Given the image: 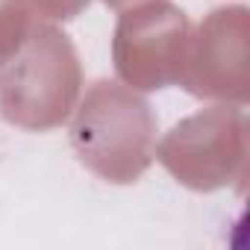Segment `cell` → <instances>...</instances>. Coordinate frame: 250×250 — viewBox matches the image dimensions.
Here are the masks:
<instances>
[{
    "instance_id": "obj_4",
    "label": "cell",
    "mask_w": 250,
    "mask_h": 250,
    "mask_svg": "<svg viewBox=\"0 0 250 250\" xmlns=\"http://www.w3.org/2000/svg\"><path fill=\"white\" fill-rule=\"evenodd\" d=\"M191 36L194 24L168 0L124 9L112 39V62L121 83L136 91L180 85L188 65Z\"/></svg>"
},
{
    "instance_id": "obj_1",
    "label": "cell",
    "mask_w": 250,
    "mask_h": 250,
    "mask_svg": "<svg viewBox=\"0 0 250 250\" xmlns=\"http://www.w3.org/2000/svg\"><path fill=\"white\" fill-rule=\"evenodd\" d=\"M71 115V147L94 177L130 186L153 165L156 115L136 88L97 80Z\"/></svg>"
},
{
    "instance_id": "obj_5",
    "label": "cell",
    "mask_w": 250,
    "mask_h": 250,
    "mask_svg": "<svg viewBox=\"0 0 250 250\" xmlns=\"http://www.w3.org/2000/svg\"><path fill=\"white\" fill-rule=\"evenodd\" d=\"M247 39H250L247 6L229 3L212 9L191 36L188 65L180 85L194 97L244 106L250 97Z\"/></svg>"
},
{
    "instance_id": "obj_2",
    "label": "cell",
    "mask_w": 250,
    "mask_h": 250,
    "mask_svg": "<svg viewBox=\"0 0 250 250\" xmlns=\"http://www.w3.org/2000/svg\"><path fill=\"white\" fill-rule=\"evenodd\" d=\"M83 88L74 42L39 21L21 50L0 65V118L30 133L56 130L71 118Z\"/></svg>"
},
{
    "instance_id": "obj_3",
    "label": "cell",
    "mask_w": 250,
    "mask_h": 250,
    "mask_svg": "<svg viewBox=\"0 0 250 250\" xmlns=\"http://www.w3.org/2000/svg\"><path fill=\"white\" fill-rule=\"evenodd\" d=\"M247 115L235 103H218L183 118L159 142L156 159L191 191L244 188L247 180Z\"/></svg>"
},
{
    "instance_id": "obj_6",
    "label": "cell",
    "mask_w": 250,
    "mask_h": 250,
    "mask_svg": "<svg viewBox=\"0 0 250 250\" xmlns=\"http://www.w3.org/2000/svg\"><path fill=\"white\" fill-rule=\"evenodd\" d=\"M36 24L33 0H0V65L21 50Z\"/></svg>"
},
{
    "instance_id": "obj_7",
    "label": "cell",
    "mask_w": 250,
    "mask_h": 250,
    "mask_svg": "<svg viewBox=\"0 0 250 250\" xmlns=\"http://www.w3.org/2000/svg\"><path fill=\"white\" fill-rule=\"evenodd\" d=\"M88 3L91 0H33V6L39 9V15L47 18V21H71Z\"/></svg>"
},
{
    "instance_id": "obj_8",
    "label": "cell",
    "mask_w": 250,
    "mask_h": 250,
    "mask_svg": "<svg viewBox=\"0 0 250 250\" xmlns=\"http://www.w3.org/2000/svg\"><path fill=\"white\" fill-rule=\"evenodd\" d=\"M103 3L115 12H124V9H133V6H142V3H150V0H103Z\"/></svg>"
}]
</instances>
